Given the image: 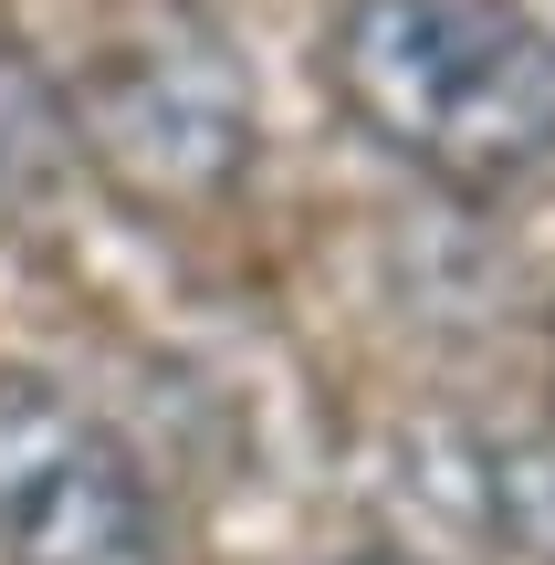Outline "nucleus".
Instances as JSON below:
<instances>
[{
    "instance_id": "nucleus-1",
    "label": "nucleus",
    "mask_w": 555,
    "mask_h": 565,
    "mask_svg": "<svg viewBox=\"0 0 555 565\" xmlns=\"http://www.w3.org/2000/svg\"><path fill=\"white\" fill-rule=\"evenodd\" d=\"M325 95L440 200L555 179V21L524 0H335Z\"/></svg>"
},
{
    "instance_id": "nucleus-2",
    "label": "nucleus",
    "mask_w": 555,
    "mask_h": 565,
    "mask_svg": "<svg viewBox=\"0 0 555 565\" xmlns=\"http://www.w3.org/2000/svg\"><path fill=\"white\" fill-rule=\"evenodd\" d=\"M84 179H105L147 221L242 200L263 158V74L210 0H95L63 63Z\"/></svg>"
},
{
    "instance_id": "nucleus-3",
    "label": "nucleus",
    "mask_w": 555,
    "mask_h": 565,
    "mask_svg": "<svg viewBox=\"0 0 555 565\" xmlns=\"http://www.w3.org/2000/svg\"><path fill=\"white\" fill-rule=\"evenodd\" d=\"M0 565H168V503L116 419L0 366Z\"/></svg>"
},
{
    "instance_id": "nucleus-4",
    "label": "nucleus",
    "mask_w": 555,
    "mask_h": 565,
    "mask_svg": "<svg viewBox=\"0 0 555 565\" xmlns=\"http://www.w3.org/2000/svg\"><path fill=\"white\" fill-rule=\"evenodd\" d=\"M74 179H84V147H74L63 74H42V53L0 21V221L11 231L63 221Z\"/></svg>"
},
{
    "instance_id": "nucleus-5",
    "label": "nucleus",
    "mask_w": 555,
    "mask_h": 565,
    "mask_svg": "<svg viewBox=\"0 0 555 565\" xmlns=\"http://www.w3.org/2000/svg\"><path fill=\"white\" fill-rule=\"evenodd\" d=\"M335 565H430V555H409V545H388V534H367V545H346Z\"/></svg>"
}]
</instances>
